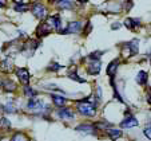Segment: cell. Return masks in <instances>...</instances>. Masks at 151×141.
<instances>
[{
	"label": "cell",
	"instance_id": "6",
	"mask_svg": "<svg viewBox=\"0 0 151 141\" xmlns=\"http://www.w3.org/2000/svg\"><path fill=\"white\" fill-rule=\"evenodd\" d=\"M80 30H82V22L76 20V22H71V23L68 24V27L63 31V34H76Z\"/></svg>",
	"mask_w": 151,
	"mask_h": 141
},
{
	"label": "cell",
	"instance_id": "12",
	"mask_svg": "<svg viewBox=\"0 0 151 141\" xmlns=\"http://www.w3.org/2000/svg\"><path fill=\"white\" fill-rule=\"evenodd\" d=\"M58 114H59L60 118H64V120H72V118H74V113L70 109H67V108H62V109L58 112Z\"/></svg>",
	"mask_w": 151,
	"mask_h": 141
},
{
	"label": "cell",
	"instance_id": "27",
	"mask_svg": "<svg viewBox=\"0 0 151 141\" xmlns=\"http://www.w3.org/2000/svg\"><path fill=\"white\" fill-rule=\"evenodd\" d=\"M59 7H62V8H72V3L71 1H59Z\"/></svg>",
	"mask_w": 151,
	"mask_h": 141
},
{
	"label": "cell",
	"instance_id": "9",
	"mask_svg": "<svg viewBox=\"0 0 151 141\" xmlns=\"http://www.w3.org/2000/svg\"><path fill=\"white\" fill-rule=\"evenodd\" d=\"M50 31H51V28H50L46 23L39 24V27L36 28V34H37V36H40V38L47 36V35L50 34Z\"/></svg>",
	"mask_w": 151,
	"mask_h": 141
},
{
	"label": "cell",
	"instance_id": "23",
	"mask_svg": "<svg viewBox=\"0 0 151 141\" xmlns=\"http://www.w3.org/2000/svg\"><path fill=\"white\" fill-rule=\"evenodd\" d=\"M24 94L32 100V98H35V95H36V92H35V90H32L29 86H24Z\"/></svg>",
	"mask_w": 151,
	"mask_h": 141
},
{
	"label": "cell",
	"instance_id": "4",
	"mask_svg": "<svg viewBox=\"0 0 151 141\" xmlns=\"http://www.w3.org/2000/svg\"><path fill=\"white\" fill-rule=\"evenodd\" d=\"M32 14H34L37 19L42 20V19H44V17H46L47 8L43 6V4H40V3H35L34 6H32Z\"/></svg>",
	"mask_w": 151,
	"mask_h": 141
},
{
	"label": "cell",
	"instance_id": "14",
	"mask_svg": "<svg viewBox=\"0 0 151 141\" xmlns=\"http://www.w3.org/2000/svg\"><path fill=\"white\" fill-rule=\"evenodd\" d=\"M51 98H52V102H54L55 105H56L58 108H63V105L67 102V100L63 95H58V94H52L51 95Z\"/></svg>",
	"mask_w": 151,
	"mask_h": 141
},
{
	"label": "cell",
	"instance_id": "11",
	"mask_svg": "<svg viewBox=\"0 0 151 141\" xmlns=\"http://www.w3.org/2000/svg\"><path fill=\"white\" fill-rule=\"evenodd\" d=\"M100 71V60H91L88 65L90 74H99Z\"/></svg>",
	"mask_w": 151,
	"mask_h": 141
},
{
	"label": "cell",
	"instance_id": "22",
	"mask_svg": "<svg viewBox=\"0 0 151 141\" xmlns=\"http://www.w3.org/2000/svg\"><path fill=\"white\" fill-rule=\"evenodd\" d=\"M11 141H29V140L24 133H16V134H14V137L11 138Z\"/></svg>",
	"mask_w": 151,
	"mask_h": 141
},
{
	"label": "cell",
	"instance_id": "25",
	"mask_svg": "<svg viewBox=\"0 0 151 141\" xmlns=\"http://www.w3.org/2000/svg\"><path fill=\"white\" fill-rule=\"evenodd\" d=\"M0 126L4 128V129H8L9 126H11V122H9V120H7V118H0Z\"/></svg>",
	"mask_w": 151,
	"mask_h": 141
},
{
	"label": "cell",
	"instance_id": "26",
	"mask_svg": "<svg viewBox=\"0 0 151 141\" xmlns=\"http://www.w3.org/2000/svg\"><path fill=\"white\" fill-rule=\"evenodd\" d=\"M59 69H63V66H62V65H59V63H51L48 66L50 71H58Z\"/></svg>",
	"mask_w": 151,
	"mask_h": 141
},
{
	"label": "cell",
	"instance_id": "8",
	"mask_svg": "<svg viewBox=\"0 0 151 141\" xmlns=\"http://www.w3.org/2000/svg\"><path fill=\"white\" fill-rule=\"evenodd\" d=\"M12 65H14L12 58H6V59H3L1 62H0V69L3 70V71L9 73L12 70Z\"/></svg>",
	"mask_w": 151,
	"mask_h": 141
},
{
	"label": "cell",
	"instance_id": "15",
	"mask_svg": "<svg viewBox=\"0 0 151 141\" xmlns=\"http://www.w3.org/2000/svg\"><path fill=\"white\" fill-rule=\"evenodd\" d=\"M1 85H3L4 90H7V92H15L16 90V84L11 79H3Z\"/></svg>",
	"mask_w": 151,
	"mask_h": 141
},
{
	"label": "cell",
	"instance_id": "28",
	"mask_svg": "<svg viewBox=\"0 0 151 141\" xmlns=\"http://www.w3.org/2000/svg\"><path fill=\"white\" fill-rule=\"evenodd\" d=\"M68 77H70V78H72V79H75V81H78V82H86V81L83 79V78H79V77H78V75H76V73H75V71L70 73V74H68Z\"/></svg>",
	"mask_w": 151,
	"mask_h": 141
},
{
	"label": "cell",
	"instance_id": "1",
	"mask_svg": "<svg viewBox=\"0 0 151 141\" xmlns=\"http://www.w3.org/2000/svg\"><path fill=\"white\" fill-rule=\"evenodd\" d=\"M78 110L82 114L92 117L96 113V106H95V104L90 102V101H82V102H78Z\"/></svg>",
	"mask_w": 151,
	"mask_h": 141
},
{
	"label": "cell",
	"instance_id": "3",
	"mask_svg": "<svg viewBox=\"0 0 151 141\" xmlns=\"http://www.w3.org/2000/svg\"><path fill=\"white\" fill-rule=\"evenodd\" d=\"M29 110H34V112H43V110H47V106L44 105V102L36 98H32L28 101V105H27Z\"/></svg>",
	"mask_w": 151,
	"mask_h": 141
},
{
	"label": "cell",
	"instance_id": "7",
	"mask_svg": "<svg viewBox=\"0 0 151 141\" xmlns=\"http://www.w3.org/2000/svg\"><path fill=\"white\" fill-rule=\"evenodd\" d=\"M46 24H47V26H48L51 30H59L60 24H62L59 15H54V16H50L48 19H47Z\"/></svg>",
	"mask_w": 151,
	"mask_h": 141
},
{
	"label": "cell",
	"instance_id": "24",
	"mask_svg": "<svg viewBox=\"0 0 151 141\" xmlns=\"http://www.w3.org/2000/svg\"><path fill=\"white\" fill-rule=\"evenodd\" d=\"M4 110L6 112H8V113H15L16 112V108H15V104L14 102H8V104H6V106H4Z\"/></svg>",
	"mask_w": 151,
	"mask_h": 141
},
{
	"label": "cell",
	"instance_id": "30",
	"mask_svg": "<svg viewBox=\"0 0 151 141\" xmlns=\"http://www.w3.org/2000/svg\"><path fill=\"white\" fill-rule=\"evenodd\" d=\"M4 6V3H1V1H0V7H3Z\"/></svg>",
	"mask_w": 151,
	"mask_h": 141
},
{
	"label": "cell",
	"instance_id": "21",
	"mask_svg": "<svg viewBox=\"0 0 151 141\" xmlns=\"http://www.w3.org/2000/svg\"><path fill=\"white\" fill-rule=\"evenodd\" d=\"M28 6L26 3H22V1H17L15 3V11H19V12H26Z\"/></svg>",
	"mask_w": 151,
	"mask_h": 141
},
{
	"label": "cell",
	"instance_id": "5",
	"mask_svg": "<svg viewBox=\"0 0 151 141\" xmlns=\"http://www.w3.org/2000/svg\"><path fill=\"white\" fill-rule=\"evenodd\" d=\"M16 75H17V78H19V81L22 82L23 85H28V82H29V71L27 69H24V67H22V69H17L16 70Z\"/></svg>",
	"mask_w": 151,
	"mask_h": 141
},
{
	"label": "cell",
	"instance_id": "20",
	"mask_svg": "<svg viewBox=\"0 0 151 141\" xmlns=\"http://www.w3.org/2000/svg\"><path fill=\"white\" fill-rule=\"evenodd\" d=\"M124 26L127 28H134L135 26H139V19H126L124 20Z\"/></svg>",
	"mask_w": 151,
	"mask_h": 141
},
{
	"label": "cell",
	"instance_id": "18",
	"mask_svg": "<svg viewBox=\"0 0 151 141\" xmlns=\"http://www.w3.org/2000/svg\"><path fill=\"white\" fill-rule=\"evenodd\" d=\"M107 134L110 136L111 140H116V138H119L120 136H122V130H119V129H107Z\"/></svg>",
	"mask_w": 151,
	"mask_h": 141
},
{
	"label": "cell",
	"instance_id": "29",
	"mask_svg": "<svg viewBox=\"0 0 151 141\" xmlns=\"http://www.w3.org/2000/svg\"><path fill=\"white\" fill-rule=\"evenodd\" d=\"M143 133H145V136L150 140L151 138V133H150V124H147V126L145 128V130H143Z\"/></svg>",
	"mask_w": 151,
	"mask_h": 141
},
{
	"label": "cell",
	"instance_id": "16",
	"mask_svg": "<svg viewBox=\"0 0 151 141\" xmlns=\"http://www.w3.org/2000/svg\"><path fill=\"white\" fill-rule=\"evenodd\" d=\"M127 47L130 49L131 55L138 54V51H139V40L135 39V40H132V42H130V43H127Z\"/></svg>",
	"mask_w": 151,
	"mask_h": 141
},
{
	"label": "cell",
	"instance_id": "10",
	"mask_svg": "<svg viewBox=\"0 0 151 141\" xmlns=\"http://www.w3.org/2000/svg\"><path fill=\"white\" fill-rule=\"evenodd\" d=\"M138 125V120L134 117H127L124 118V121L120 122V128H132Z\"/></svg>",
	"mask_w": 151,
	"mask_h": 141
},
{
	"label": "cell",
	"instance_id": "17",
	"mask_svg": "<svg viewBox=\"0 0 151 141\" xmlns=\"http://www.w3.org/2000/svg\"><path fill=\"white\" fill-rule=\"evenodd\" d=\"M118 66H119V59H114L111 63L109 65V67H107V75H110V77L114 75V73L116 71Z\"/></svg>",
	"mask_w": 151,
	"mask_h": 141
},
{
	"label": "cell",
	"instance_id": "2",
	"mask_svg": "<svg viewBox=\"0 0 151 141\" xmlns=\"http://www.w3.org/2000/svg\"><path fill=\"white\" fill-rule=\"evenodd\" d=\"M37 46H39V43H37L36 40L28 39L26 43L23 44V50H22V52H23L26 57H31V55L35 52V50L37 49Z\"/></svg>",
	"mask_w": 151,
	"mask_h": 141
},
{
	"label": "cell",
	"instance_id": "19",
	"mask_svg": "<svg viewBox=\"0 0 151 141\" xmlns=\"http://www.w3.org/2000/svg\"><path fill=\"white\" fill-rule=\"evenodd\" d=\"M137 82L139 85H146V82H147V73H146V71H139V73H138Z\"/></svg>",
	"mask_w": 151,
	"mask_h": 141
},
{
	"label": "cell",
	"instance_id": "13",
	"mask_svg": "<svg viewBox=\"0 0 151 141\" xmlns=\"http://www.w3.org/2000/svg\"><path fill=\"white\" fill-rule=\"evenodd\" d=\"M76 130L79 132H83V133H88V134H92L95 132V126L91 124H82L76 128Z\"/></svg>",
	"mask_w": 151,
	"mask_h": 141
}]
</instances>
